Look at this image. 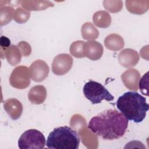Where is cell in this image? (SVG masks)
<instances>
[{
    "label": "cell",
    "mask_w": 149,
    "mask_h": 149,
    "mask_svg": "<svg viewBox=\"0 0 149 149\" xmlns=\"http://www.w3.org/2000/svg\"><path fill=\"white\" fill-rule=\"evenodd\" d=\"M73 63L72 57L68 54H60L56 56L52 63V71L58 76L67 73L72 68Z\"/></svg>",
    "instance_id": "obj_7"
},
{
    "label": "cell",
    "mask_w": 149,
    "mask_h": 149,
    "mask_svg": "<svg viewBox=\"0 0 149 149\" xmlns=\"http://www.w3.org/2000/svg\"><path fill=\"white\" fill-rule=\"evenodd\" d=\"M128 126V119L116 109H107L93 116L88 128L97 136L107 140L123 136Z\"/></svg>",
    "instance_id": "obj_1"
},
{
    "label": "cell",
    "mask_w": 149,
    "mask_h": 149,
    "mask_svg": "<svg viewBox=\"0 0 149 149\" xmlns=\"http://www.w3.org/2000/svg\"><path fill=\"white\" fill-rule=\"evenodd\" d=\"M22 53L17 45H10L5 52V56L8 62L12 66H16L21 61Z\"/></svg>",
    "instance_id": "obj_18"
},
{
    "label": "cell",
    "mask_w": 149,
    "mask_h": 149,
    "mask_svg": "<svg viewBox=\"0 0 149 149\" xmlns=\"http://www.w3.org/2000/svg\"><path fill=\"white\" fill-rule=\"evenodd\" d=\"M140 56L138 52L131 48H126L122 51L118 55L119 63L125 68L134 66L139 62Z\"/></svg>",
    "instance_id": "obj_10"
},
{
    "label": "cell",
    "mask_w": 149,
    "mask_h": 149,
    "mask_svg": "<svg viewBox=\"0 0 149 149\" xmlns=\"http://www.w3.org/2000/svg\"><path fill=\"white\" fill-rule=\"evenodd\" d=\"M3 108L8 115L13 120L18 119L22 114V104L16 98H11L5 100L3 102Z\"/></svg>",
    "instance_id": "obj_12"
},
{
    "label": "cell",
    "mask_w": 149,
    "mask_h": 149,
    "mask_svg": "<svg viewBox=\"0 0 149 149\" xmlns=\"http://www.w3.org/2000/svg\"><path fill=\"white\" fill-rule=\"evenodd\" d=\"M30 69L26 66H19L12 72L9 77L10 86L17 89H24L30 84Z\"/></svg>",
    "instance_id": "obj_6"
},
{
    "label": "cell",
    "mask_w": 149,
    "mask_h": 149,
    "mask_svg": "<svg viewBox=\"0 0 149 149\" xmlns=\"http://www.w3.org/2000/svg\"><path fill=\"white\" fill-rule=\"evenodd\" d=\"M30 17V11L21 7H18L15 10L13 19L16 22L22 24L27 22L29 20Z\"/></svg>",
    "instance_id": "obj_22"
},
{
    "label": "cell",
    "mask_w": 149,
    "mask_h": 149,
    "mask_svg": "<svg viewBox=\"0 0 149 149\" xmlns=\"http://www.w3.org/2000/svg\"><path fill=\"white\" fill-rule=\"evenodd\" d=\"M84 42V41L81 40H78L72 42L69 48V51L71 55L77 58L85 57L83 50Z\"/></svg>",
    "instance_id": "obj_21"
},
{
    "label": "cell",
    "mask_w": 149,
    "mask_h": 149,
    "mask_svg": "<svg viewBox=\"0 0 149 149\" xmlns=\"http://www.w3.org/2000/svg\"><path fill=\"white\" fill-rule=\"evenodd\" d=\"M83 92L86 98L92 104H99L103 100L107 101L114 100V97L102 84L91 80L84 84Z\"/></svg>",
    "instance_id": "obj_4"
},
{
    "label": "cell",
    "mask_w": 149,
    "mask_h": 149,
    "mask_svg": "<svg viewBox=\"0 0 149 149\" xmlns=\"http://www.w3.org/2000/svg\"><path fill=\"white\" fill-rule=\"evenodd\" d=\"M17 46L20 49L22 55L23 56H29L31 52V48L30 45L26 41H20Z\"/></svg>",
    "instance_id": "obj_25"
},
{
    "label": "cell",
    "mask_w": 149,
    "mask_h": 149,
    "mask_svg": "<svg viewBox=\"0 0 149 149\" xmlns=\"http://www.w3.org/2000/svg\"><path fill=\"white\" fill-rule=\"evenodd\" d=\"M20 3L24 9L29 11L43 10L54 6L49 1H22Z\"/></svg>",
    "instance_id": "obj_16"
},
{
    "label": "cell",
    "mask_w": 149,
    "mask_h": 149,
    "mask_svg": "<svg viewBox=\"0 0 149 149\" xmlns=\"http://www.w3.org/2000/svg\"><path fill=\"white\" fill-rule=\"evenodd\" d=\"M148 72H147L141 77V79L139 80L140 82L139 83V87H140V89L141 93L143 94H145L146 95H148V94L147 93V92L144 90V86L146 84L148 85Z\"/></svg>",
    "instance_id": "obj_27"
},
{
    "label": "cell",
    "mask_w": 149,
    "mask_h": 149,
    "mask_svg": "<svg viewBox=\"0 0 149 149\" xmlns=\"http://www.w3.org/2000/svg\"><path fill=\"white\" fill-rule=\"evenodd\" d=\"M80 137L77 133L68 126L55 128L49 133L47 147L52 149H77Z\"/></svg>",
    "instance_id": "obj_3"
},
{
    "label": "cell",
    "mask_w": 149,
    "mask_h": 149,
    "mask_svg": "<svg viewBox=\"0 0 149 149\" xmlns=\"http://www.w3.org/2000/svg\"><path fill=\"white\" fill-rule=\"evenodd\" d=\"M126 7L127 10L133 14L142 15L149 8V1H126Z\"/></svg>",
    "instance_id": "obj_14"
},
{
    "label": "cell",
    "mask_w": 149,
    "mask_h": 149,
    "mask_svg": "<svg viewBox=\"0 0 149 149\" xmlns=\"http://www.w3.org/2000/svg\"><path fill=\"white\" fill-rule=\"evenodd\" d=\"M10 40L5 37V36H1L0 38V45H1V54L2 55L3 52H4V56H5V52L6 49L10 47Z\"/></svg>",
    "instance_id": "obj_26"
},
{
    "label": "cell",
    "mask_w": 149,
    "mask_h": 149,
    "mask_svg": "<svg viewBox=\"0 0 149 149\" xmlns=\"http://www.w3.org/2000/svg\"><path fill=\"white\" fill-rule=\"evenodd\" d=\"M116 107L128 120L135 123L141 122L149 109L146 98L135 91H128L120 96Z\"/></svg>",
    "instance_id": "obj_2"
},
{
    "label": "cell",
    "mask_w": 149,
    "mask_h": 149,
    "mask_svg": "<svg viewBox=\"0 0 149 149\" xmlns=\"http://www.w3.org/2000/svg\"><path fill=\"white\" fill-rule=\"evenodd\" d=\"M93 23L100 28H107L111 24L110 14L105 10H99L93 16Z\"/></svg>",
    "instance_id": "obj_17"
},
{
    "label": "cell",
    "mask_w": 149,
    "mask_h": 149,
    "mask_svg": "<svg viewBox=\"0 0 149 149\" xmlns=\"http://www.w3.org/2000/svg\"><path fill=\"white\" fill-rule=\"evenodd\" d=\"M121 79L125 86L128 89L137 91L140 79V74L137 69L130 68L122 74Z\"/></svg>",
    "instance_id": "obj_11"
},
{
    "label": "cell",
    "mask_w": 149,
    "mask_h": 149,
    "mask_svg": "<svg viewBox=\"0 0 149 149\" xmlns=\"http://www.w3.org/2000/svg\"><path fill=\"white\" fill-rule=\"evenodd\" d=\"M45 145V138L39 130L31 129L25 131L18 140L20 149H41Z\"/></svg>",
    "instance_id": "obj_5"
},
{
    "label": "cell",
    "mask_w": 149,
    "mask_h": 149,
    "mask_svg": "<svg viewBox=\"0 0 149 149\" xmlns=\"http://www.w3.org/2000/svg\"><path fill=\"white\" fill-rule=\"evenodd\" d=\"M30 76L31 79L36 82H41L45 80L48 76L49 68L47 63L41 59L33 62L30 68Z\"/></svg>",
    "instance_id": "obj_8"
},
{
    "label": "cell",
    "mask_w": 149,
    "mask_h": 149,
    "mask_svg": "<svg viewBox=\"0 0 149 149\" xmlns=\"http://www.w3.org/2000/svg\"><path fill=\"white\" fill-rule=\"evenodd\" d=\"M15 10L10 6H1L0 9V25L1 26L8 24L13 17Z\"/></svg>",
    "instance_id": "obj_20"
},
{
    "label": "cell",
    "mask_w": 149,
    "mask_h": 149,
    "mask_svg": "<svg viewBox=\"0 0 149 149\" xmlns=\"http://www.w3.org/2000/svg\"><path fill=\"white\" fill-rule=\"evenodd\" d=\"M70 125L72 128L76 130H78L79 132L85 127L86 126V122L85 119L81 115L76 114L72 116L70 120Z\"/></svg>",
    "instance_id": "obj_23"
},
{
    "label": "cell",
    "mask_w": 149,
    "mask_h": 149,
    "mask_svg": "<svg viewBox=\"0 0 149 149\" xmlns=\"http://www.w3.org/2000/svg\"><path fill=\"white\" fill-rule=\"evenodd\" d=\"M104 45L107 49L116 51H119L123 48L125 42L123 38L120 35L112 33L105 37L104 40Z\"/></svg>",
    "instance_id": "obj_15"
},
{
    "label": "cell",
    "mask_w": 149,
    "mask_h": 149,
    "mask_svg": "<svg viewBox=\"0 0 149 149\" xmlns=\"http://www.w3.org/2000/svg\"><path fill=\"white\" fill-rule=\"evenodd\" d=\"M104 8L112 13H116L120 11L123 7L122 1H104L103 2Z\"/></svg>",
    "instance_id": "obj_24"
},
{
    "label": "cell",
    "mask_w": 149,
    "mask_h": 149,
    "mask_svg": "<svg viewBox=\"0 0 149 149\" xmlns=\"http://www.w3.org/2000/svg\"><path fill=\"white\" fill-rule=\"evenodd\" d=\"M47 92L45 87L42 85H37L30 88L28 93V98L33 104H41L47 98Z\"/></svg>",
    "instance_id": "obj_13"
},
{
    "label": "cell",
    "mask_w": 149,
    "mask_h": 149,
    "mask_svg": "<svg viewBox=\"0 0 149 149\" xmlns=\"http://www.w3.org/2000/svg\"><path fill=\"white\" fill-rule=\"evenodd\" d=\"M81 33L83 39L86 40H94L99 36V31L91 22H86L82 25Z\"/></svg>",
    "instance_id": "obj_19"
},
{
    "label": "cell",
    "mask_w": 149,
    "mask_h": 149,
    "mask_svg": "<svg viewBox=\"0 0 149 149\" xmlns=\"http://www.w3.org/2000/svg\"><path fill=\"white\" fill-rule=\"evenodd\" d=\"M83 50L85 57L92 61H97L102 56L104 48L98 41L90 40L84 42Z\"/></svg>",
    "instance_id": "obj_9"
}]
</instances>
